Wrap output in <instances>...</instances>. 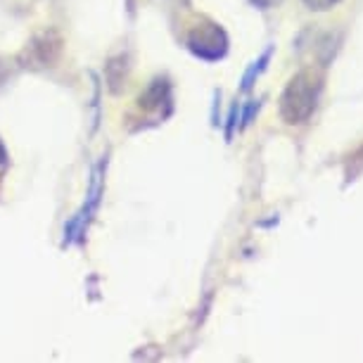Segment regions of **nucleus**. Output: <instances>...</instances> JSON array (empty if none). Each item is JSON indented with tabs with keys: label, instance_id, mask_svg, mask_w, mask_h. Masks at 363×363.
<instances>
[{
	"label": "nucleus",
	"instance_id": "1",
	"mask_svg": "<svg viewBox=\"0 0 363 363\" xmlns=\"http://www.w3.org/2000/svg\"><path fill=\"white\" fill-rule=\"evenodd\" d=\"M323 91V72L316 67H306L294 74L280 98V116L287 124H304L318 105Z\"/></svg>",
	"mask_w": 363,
	"mask_h": 363
},
{
	"label": "nucleus",
	"instance_id": "2",
	"mask_svg": "<svg viewBox=\"0 0 363 363\" xmlns=\"http://www.w3.org/2000/svg\"><path fill=\"white\" fill-rule=\"evenodd\" d=\"M188 45L195 55H200L204 60H218L225 52V33L218 24L209 22V19H200L188 33Z\"/></svg>",
	"mask_w": 363,
	"mask_h": 363
},
{
	"label": "nucleus",
	"instance_id": "3",
	"mask_svg": "<svg viewBox=\"0 0 363 363\" xmlns=\"http://www.w3.org/2000/svg\"><path fill=\"white\" fill-rule=\"evenodd\" d=\"M60 50H62V38L55 31H43L26 45L24 62L26 67H50L60 57Z\"/></svg>",
	"mask_w": 363,
	"mask_h": 363
},
{
	"label": "nucleus",
	"instance_id": "4",
	"mask_svg": "<svg viewBox=\"0 0 363 363\" xmlns=\"http://www.w3.org/2000/svg\"><path fill=\"white\" fill-rule=\"evenodd\" d=\"M306 5H309V10H318V12H323V10H333L335 5L340 3V0H304Z\"/></svg>",
	"mask_w": 363,
	"mask_h": 363
},
{
	"label": "nucleus",
	"instance_id": "5",
	"mask_svg": "<svg viewBox=\"0 0 363 363\" xmlns=\"http://www.w3.org/2000/svg\"><path fill=\"white\" fill-rule=\"evenodd\" d=\"M252 3H255L257 8H262V10H269V8H276V5H280L283 0H252Z\"/></svg>",
	"mask_w": 363,
	"mask_h": 363
},
{
	"label": "nucleus",
	"instance_id": "6",
	"mask_svg": "<svg viewBox=\"0 0 363 363\" xmlns=\"http://www.w3.org/2000/svg\"><path fill=\"white\" fill-rule=\"evenodd\" d=\"M3 160H5V152H3V147H0V164H3Z\"/></svg>",
	"mask_w": 363,
	"mask_h": 363
}]
</instances>
